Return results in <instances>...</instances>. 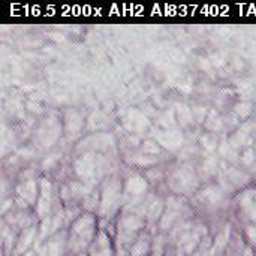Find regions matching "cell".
Wrapping results in <instances>:
<instances>
[{"instance_id":"1","label":"cell","mask_w":256,"mask_h":256,"mask_svg":"<svg viewBox=\"0 0 256 256\" xmlns=\"http://www.w3.org/2000/svg\"><path fill=\"white\" fill-rule=\"evenodd\" d=\"M99 192H100L99 210H98L99 230H104L114 237L116 222H117V218L124 206V202H123L124 180H122L120 176L112 174L102 182Z\"/></svg>"},{"instance_id":"2","label":"cell","mask_w":256,"mask_h":256,"mask_svg":"<svg viewBox=\"0 0 256 256\" xmlns=\"http://www.w3.org/2000/svg\"><path fill=\"white\" fill-rule=\"evenodd\" d=\"M99 231L98 216L93 213H82L68 228L66 256H80L88 252Z\"/></svg>"},{"instance_id":"3","label":"cell","mask_w":256,"mask_h":256,"mask_svg":"<svg viewBox=\"0 0 256 256\" xmlns=\"http://www.w3.org/2000/svg\"><path fill=\"white\" fill-rule=\"evenodd\" d=\"M147 228L146 219L134 210L123 207L114 228V244L117 256H128L130 248Z\"/></svg>"},{"instance_id":"4","label":"cell","mask_w":256,"mask_h":256,"mask_svg":"<svg viewBox=\"0 0 256 256\" xmlns=\"http://www.w3.org/2000/svg\"><path fill=\"white\" fill-rule=\"evenodd\" d=\"M170 188L174 195H195V189H192V168L183 166L172 172L170 177Z\"/></svg>"},{"instance_id":"5","label":"cell","mask_w":256,"mask_h":256,"mask_svg":"<svg viewBox=\"0 0 256 256\" xmlns=\"http://www.w3.org/2000/svg\"><path fill=\"white\" fill-rule=\"evenodd\" d=\"M87 256H117L114 237L110 232L99 230L93 244L87 252Z\"/></svg>"},{"instance_id":"6","label":"cell","mask_w":256,"mask_h":256,"mask_svg":"<svg viewBox=\"0 0 256 256\" xmlns=\"http://www.w3.org/2000/svg\"><path fill=\"white\" fill-rule=\"evenodd\" d=\"M39 196V180L30 178L24 180L16 186V198L26 202L28 207L34 208Z\"/></svg>"},{"instance_id":"7","label":"cell","mask_w":256,"mask_h":256,"mask_svg":"<svg viewBox=\"0 0 256 256\" xmlns=\"http://www.w3.org/2000/svg\"><path fill=\"white\" fill-rule=\"evenodd\" d=\"M156 234L153 231H150L148 228H146L141 236L136 238V242L134 243V246L129 250L130 256H150L153 250V242H154Z\"/></svg>"},{"instance_id":"8","label":"cell","mask_w":256,"mask_h":256,"mask_svg":"<svg viewBox=\"0 0 256 256\" xmlns=\"http://www.w3.org/2000/svg\"><path fill=\"white\" fill-rule=\"evenodd\" d=\"M80 256H87V254H84V255H80Z\"/></svg>"},{"instance_id":"9","label":"cell","mask_w":256,"mask_h":256,"mask_svg":"<svg viewBox=\"0 0 256 256\" xmlns=\"http://www.w3.org/2000/svg\"><path fill=\"white\" fill-rule=\"evenodd\" d=\"M254 249H255V252H256V246H255V248H254Z\"/></svg>"}]
</instances>
